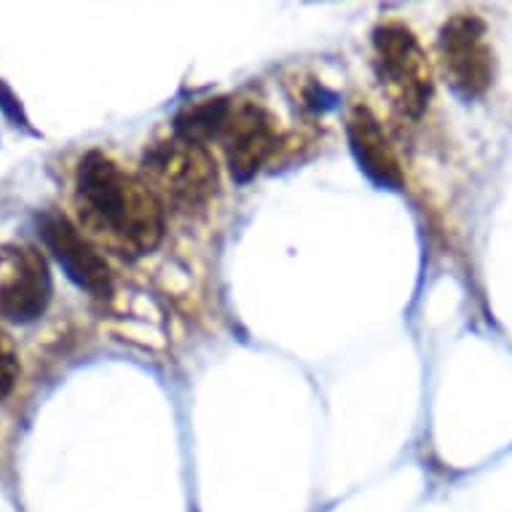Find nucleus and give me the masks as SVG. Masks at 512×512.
Here are the masks:
<instances>
[{
    "instance_id": "obj_8",
    "label": "nucleus",
    "mask_w": 512,
    "mask_h": 512,
    "mask_svg": "<svg viewBox=\"0 0 512 512\" xmlns=\"http://www.w3.org/2000/svg\"><path fill=\"white\" fill-rule=\"evenodd\" d=\"M346 132H349V145L360 169L373 180V183L384 185V188H400L403 185V169L397 161V153L389 143L387 132L381 129L378 118L368 108H357L349 113L346 121Z\"/></svg>"
},
{
    "instance_id": "obj_4",
    "label": "nucleus",
    "mask_w": 512,
    "mask_h": 512,
    "mask_svg": "<svg viewBox=\"0 0 512 512\" xmlns=\"http://www.w3.org/2000/svg\"><path fill=\"white\" fill-rule=\"evenodd\" d=\"M212 143H220L236 180H250L277 153L279 126L269 110L258 102L226 100L218 135Z\"/></svg>"
},
{
    "instance_id": "obj_7",
    "label": "nucleus",
    "mask_w": 512,
    "mask_h": 512,
    "mask_svg": "<svg viewBox=\"0 0 512 512\" xmlns=\"http://www.w3.org/2000/svg\"><path fill=\"white\" fill-rule=\"evenodd\" d=\"M9 274L0 282V317L33 322L51 301L49 263L33 247L9 250Z\"/></svg>"
},
{
    "instance_id": "obj_1",
    "label": "nucleus",
    "mask_w": 512,
    "mask_h": 512,
    "mask_svg": "<svg viewBox=\"0 0 512 512\" xmlns=\"http://www.w3.org/2000/svg\"><path fill=\"white\" fill-rule=\"evenodd\" d=\"M76 204L86 231L124 258L148 255L164 236L159 196L100 151L86 153L78 164Z\"/></svg>"
},
{
    "instance_id": "obj_6",
    "label": "nucleus",
    "mask_w": 512,
    "mask_h": 512,
    "mask_svg": "<svg viewBox=\"0 0 512 512\" xmlns=\"http://www.w3.org/2000/svg\"><path fill=\"white\" fill-rule=\"evenodd\" d=\"M38 234H41L46 250L54 255V261L65 269L68 279H73L81 290L94 298H110L113 274H110L108 261L68 215L43 212L38 218Z\"/></svg>"
},
{
    "instance_id": "obj_2",
    "label": "nucleus",
    "mask_w": 512,
    "mask_h": 512,
    "mask_svg": "<svg viewBox=\"0 0 512 512\" xmlns=\"http://www.w3.org/2000/svg\"><path fill=\"white\" fill-rule=\"evenodd\" d=\"M148 188L180 212H199L218 196V161L207 145L191 143L185 137H167L153 143L143 161Z\"/></svg>"
},
{
    "instance_id": "obj_5",
    "label": "nucleus",
    "mask_w": 512,
    "mask_h": 512,
    "mask_svg": "<svg viewBox=\"0 0 512 512\" xmlns=\"http://www.w3.org/2000/svg\"><path fill=\"white\" fill-rule=\"evenodd\" d=\"M440 57L448 84L464 100L480 97L494 84V49L486 22L475 14H454L440 30Z\"/></svg>"
},
{
    "instance_id": "obj_3",
    "label": "nucleus",
    "mask_w": 512,
    "mask_h": 512,
    "mask_svg": "<svg viewBox=\"0 0 512 512\" xmlns=\"http://www.w3.org/2000/svg\"><path fill=\"white\" fill-rule=\"evenodd\" d=\"M373 65L381 89L403 116L419 118L432 100V65L403 22H381L373 33Z\"/></svg>"
}]
</instances>
